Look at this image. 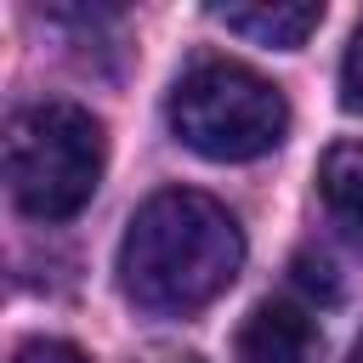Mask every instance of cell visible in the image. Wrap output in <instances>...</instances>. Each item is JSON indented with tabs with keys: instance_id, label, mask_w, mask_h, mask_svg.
<instances>
[{
	"instance_id": "1",
	"label": "cell",
	"mask_w": 363,
	"mask_h": 363,
	"mask_svg": "<svg viewBox=\"0 0 363 363\" xmlns=\"http://www.w3.org/2000/svg\"><path fill=\"white\" fill-rule=\"evenodd\" d=\"M244 267L233 210L199 187H164L136 204L119 238V289L159 318H187L227 295Z\"/></svg>"
},
{
	"instance_id": "2",
	"label": "cell",
	"mask_w": 363,
	"mask_h": 363,
	"mask_svg": "<svg viewBox=\"0 0 363 363\" xmlns=\"http://www.w3.org/2000/svg\"><path fill=\"white\" fill-rule=\"evenodd\" d=\"M108 170L102 119L79 102H28L6 119V187L34 221L79 216Z\"/></svg>"
},
{
	"instance_id": "3",
	"label": "cell",
	"mask_w": 363,
	"mask_h": 363,
	"mask_svg": "<svg viewBox=\"0 0 363 363\" xmlns=\"http://www.w3.org/2000/svg\"><path fill=\"white\" fill-rule=\"evenodd\" d=\"M164 119L187 153H199L210 164H244V159H261L284 142L289 102L267 74L227 62V57H210V62H193L170 85Z\"/></svg>"
},
{
	"instance_id": "4",
	"label": "cell",
	"mask_w": 363,
	"mask_h": 363,
	"mask_svg": "<svg viewBox=\"0 0 363 363\" xmlns=\"http://www.w3.org/2000/svg\"><path fill=\"white\" fill-rule=\"evenodd\" d=\"M238 363H323V329L301 301H261L238 323Z\"/></svg>"
},
{
	"instance_id": "5",
	"label": "cell",
	"mask_w": 363,
	"mask_h": 363,
	"mask_svg": "<svg viewBox=\"0 0 363 363\" xmlns=\"http://www.w3.org/2000/svg\"><path fill=\"white\" fill-rule=\"evenodd\" d=\"M210 17L250 40V45H272V51H295L318 34L323 23V6H306V0H238V6H210Z\"/></svg>"
},
{
	"instance_id": "6",
	"label": "cell",
	"mask_w": 363,
	"mask_h": 363,
	"mask_svg": "<svg viewBox=\"0 0 363 363\" xmlns=\"http://www.w3.org/2000/svg\"><path fill=\"white\" fill-rule=\"evenodd\" d=\"M318 199L329 210V221L363 244V142H335L318 164Z\"/></svg>"
},
{
	"instance_id": "7",
	"label": "cell",
	"mask_w": 363,
	"mask_h": 363,
	"mask_svg": "<svg viewBox=\"0 0 363 363\" xmlns=\"http://www.w3.org/2000/svg\"><path fill=\"white\" fill-rule=\"evenodd\" d=\"M340 96L352 113H363V23L352 28V45H346V62H340Z\"/></svg>"
},
{
	"instance_id": "8",
	"label": "cell",
	"mask_w": 363,
	"mask_h": 363,
	"mask_svg": "<svg viewBox=\"0 0 363 363\" xmlns=\"http://www.w3.org/2000/svg\"><path fill=\"white\" fill-rule=\"evenodd\" d=\"M11 363H91V357L79 346H68V340H23Z\"/></svg>"
},
{
	"instance_id": "9",
	"label": "cell",
	"mask_w": 363,
	"mask_h": 363,
	"mask_svg": "<svg viewBox=\"0 0 363 363\" xmlns=\"http://www.w3.org/2000/svg\"><path fill=\"white\" fill-rule=\"evenodd\" d=\"M346 363H363V335L352 340V357H346Z\"/></svg>"
},
{
	"instance_id": "10",
	"label": "cell",
	"mask_w": 363,
	"mask_h": 363,
	"mask_svg": "<svg viewBox=\"0 0 363 363\" xmlns=\"http://www.w3.org/2000/svg\"><path fill=\"white\" fill-rule=\"evenodd\" d=\"M159 363H204V357H159Z\"/></svg>"
}]
</instances>
